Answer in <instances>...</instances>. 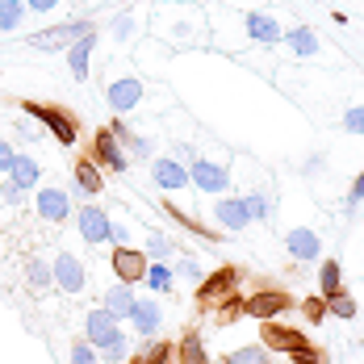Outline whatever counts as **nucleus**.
<instances>
[{"label": "nucleus", "mask_w": 364, "mask_h": 364, "mask_svg": "<svg viewBox=\"0 0 364 364\" xmlns=\"http://www.w3.org/2000/svg\"><path fill=\"white\" fill-rule=\"evenodd\" d=\"M84 339H88L97 352H105V348H113V343H122V339H126V331H122V323L113 318L109 310L92 306V310L84 314Z\"/></svg>", "instance_id": "obj_8"}, {"label": "nucleus", "mask_w": 364, "mask_h": 364, "mask_svg": "<svg viewBox=\"0 0 364 364\" xmlns=\"http://www.w3.org/2000/svg\"><path fill=\"white\" fill-rule=\"evenodd\" d=\"M301 310H306V318H310V323H323V318H327V301H323V297H306V301H301Z\"/></svg>", "instance_id": "obj_45"}, {"label": "nucleus", "mask_w": 364, "mask_h": 364, "mask_svg": "<svg viewBox=\"0 0 364 364\" xmlns=\"http://www.w3.org/2000/svg\"><path fill=\"white\" fill-rule=\"evenodd\" d=\"M84 34H97V21H88V17H72V21L50 26V30H38V34H30L26 42H30L34 50H68V46L80 42Z\"/></svg>", "instance_id": "obj_2"}, {"label": "nucleus", "mask_w": 364, "mask_h": 364, "mask_svg": "<svg viewBox=\"0 0 364 364\" xmlns=\"http://www.w3.org/2000/svg\"><path fill=\"white\" fill-rule=\"evenodd\" d=\"M105 105H109L117 117L134 113L139 105H143V80H139V75H117V80H109V88H105Z\"/></svg>", "instance_id": "obj_12"}, {"label": "nucleus", "mask_w": 364, "mask_h": 364, "mask_svg": "<svg viewBox=\"0 0 364 364\" xmlns=\"http://www.w3.org/2000/svg\"><path fill=\"white\" fill-rule=\"evenodd\" d=\"M243 30H247V38H252V42H264V46H277V42L285 38L281 21H277L272 13H255V9H247V13H243Z\"/></svg>", "instance_id": "obj_17"}, {"label": "nucleus", "mask_w": 364, "mask_h": 364, "mask_svg": "<svg viewBox=\"0 0 364 364\" xmlns=\"http://www.w3.org/2000/svg\"><path fill=\"white\" fill-rule=\"evenodd\" d=\"M339 130H348V134H360V139H364V105H352V109L343 113Z\"/></svg>", "instance_id": "obj_41"}, {"label": "nucleus", "mask_w": 364, "mask_h": 364, "mask_svg": "<svg viewBox=\"0 0 364 364\" xmlns=\"http://www.w3.org/2000/svg\"><path fill=\"white\" fill-rule=\"evenodd\" d=\"M360 205H364V168L356 172V181L348 188V210H360Z\"/></svg>", "instance_id": "obj_46"}, {"label": "nucleus", "mask_w": 364, "mask_h": 364, "mask_svg": "<svg viewBox=\"0 0 364 364\" xmlns=\"http://www.w3.org/2000/svg\"><path fill=\"white\" fill-rule=\"evenodd\" d=\"M13 159H17V146L9 143V139H0V176H9V168H13Z\"/></svg>", "instance_id": "obj_47"}, {"label": "nucleus", "mask_w": 364, "mask_h": 364, "mask_svg": "<svg viewBox=\"0 0 364 364\" xmlns=\"http://www.w3.org/2000/svg\"><path fill=\"white\" fill-rule=\"evenodd\" d=\"M188 176H193V188H197V193H210V197H226V193H230V184H235V176H230V168H226V164L201 159V155L188 164Z\"/></svg>", "instance_id": "obj_5"}, {"label": "nucleus", "mask_w": 364, "mask_h": 364, "mask_svg": "<svg viewBox=\"0 0 364 364\" xmlns=\"http://www.w3.org/2000/svg\"><path fill=\"white\" fill-rule=\"evenodd\" d=\"M164 214H168V218H176L184 230H188V235H197V239H210V243H222V239H226V230H205L193 214H184L181 205H172V201H164Z\"/></svg>", "instance_id": "obj_24"}, {"label": "nucleus", "mask_w": 364, "mask_h": 364, "mask_svg": "<svg viewBox=\"0 0 364 364\" xmlns=\"http://www.w3.org/2000/svg\"><path fill=\"white\" fill-rule=\"evenodd\" d=\"M335 289H343V264L331 255L318 264V297H331Z\"/></svg>", "instance_id": "obj_28"}, {"label": "nucleus", "mask_w": 364, "mask_h": 364, "mask_svg": "<svg viewBox=\"0 0 364 364\" xmlns=\"http://www.w3.org/2000/svg\"><path fill=\"white\" fill-rule=\"evenodd\" d=\"M323 301H327V314H331V318H343V323H352V318L360 314L356 297H352L348 289H335L331 297H323Z\"/></svg>", "instance_id": "obj_29"}, {"label": "nucleus", "mask_w": 364, "mask_h": 364, "mask_svg": "<svg viewBox=\"0 0 364 364\" xmlns=\"http://www.w3.org/2000/svg\"><path fill=\"white\" fill-rule=\"evenodd\" d=\"M21 113L26 117H34L38 126L55 139L59 146H72L80 139V117L72 109H63V105H38V101H21Z\"/></svg>", "instance_id": "obj_1"}, {"label": "nucleus", "mask_w": 364, "mask_h": 364, "mask_svg": "<svg viewBox=\"0 0 364 364\" xmlns=\"http://www.w3.org/2000/svg\"><path fill=\"white\" fill-rule=\"evenodd\" d=\"M176 364H210V352H205V343H201L197 331H188L176 343Z\"/></svg>", "instance_id": "obj_26"}, {"label": "nucleus", "mask_w": 364, "mask_h": 364, "mask_svg": "<svg viewBox=\"0 0 364 364\" xmlns=\"http://www.w3.org/2000/svg\"><path fill=\"white\" fill-rule=\"evenodd\" d=\"M97 356H101V364H126V360H130V339L113 343V348H105V352H97Z\"/></svg>", "instance_id": "obj_42"}, {"label": "nucleus", "mask_w": 364, "mask_h": 364, "mask_svg": "<svg viewBox=\"0 0 364 364\" xmlns=\"http://www.w3.org/2000/svg\"><path fill=\"white\" fill-rule=\"evenodd\" d=\"M34 214L50 226H63L68 218H75V205L68 197V188L59 184H46V188H34Z\"/></svg>", "instance_id": "obj_6"}, {"label": "nucleus", "mask_w": 364, "mask_h": 364, "mask_svg": "<svg viewBox=\"0 0 364 364\" xmlns=\"http://www.w3.org/2000/svg\"><path fill=\"white\" fill-rule=\"evenodd\" d=\"M0 201H4V205H21V201H26V188L4 176V181H0Z\"/></svg>", "instance_id": "obj_44"}, {"label": "nucleus", "mask_w": 364, "mask_h": 364, "mask_svg": "<svg viewBox=\"0 0 364 364\" xmlns=\"http://www.w3.org/2000/svg\"><path fill=\"white\" fill-rule=\"evenodd\" d=\"M97 42H101V34H84L80 42L68 46V72H72V80H88V63H92Z\"/></svg>", "instance_id": "obj_22"}, {"label": "nucleus", "mask_w": 364, "mask_h": 364, "mask_svg": "<svg viewBox=\"0 0 364 364\" xmlns=\"http://www.w3.org/2000/svg\"><path fill=\"white\" fill-rule=\"evenodd\" d=\"M143 356V364H176V343H168V339H151L146 343V352H139Z\"/></svg>", "instance_id": "obj_32"}, {"label": "nucleus", "mask_w": 364, "mask_h": 364, "mask_svg": "<svg viewBox=\"0 0 364 364\" xmlns=\"http://www.w3.org/2000/svg\"><path fill=\"white\" fill-rule=\"evenodd\" d=\"M92 164H97L101 172H126V168H130V155H126V146L113 139L109 126H101V130L92 134Z\"/></svg>", "instance_id": "obj_11"}, {"label": "nucleus", "mask_w": 364, "mask_h": 364, "mask_svg": "<svg viewBox=\"0 0 364 364\" xmlns=\"http://www.w3.org/2000/svg\"><path fill=\"white\" fill-rule=\"evenodd\" d=\"M72 176H75V193H80V197H105V172L92 164V155L75 159Z\"/></svg>", "instance_id": "obj_20"}, {"label": "nucleus", "mask_w": 364, "mask_h": 364, "mask_svg": "<svg viewBox=\"0 0 364 364\" xmlns=\"http://www.w3.org/2000/svg\"><path fill=\"white\" fill-rule=\"evenodd\" d=\"M281 42H289L301 59H314V55L323 50V46H318V38H314V30H306V26H293V30H285V38H281Z\"/></svg>", "instance_id": "obj_27"}, {"label": "nucleus", "mask_w": 364, "mask_h": 364, "mask_svg": "<svg viewBox=\"0 0 364 364\" xmlns=\"http://www.w3.org/2000/svg\"><path fill=\"white\" fill-rule=\"evenodd\" d=\"M134 301H139L134 297V285H122V281H113L109 289L101 293V310H109L117 323H126L134 314Z\"/></svg>", "instance_id": "obj_21"}, {"label": "nucleus", "mask_w": 364, "mask_h": 364, "mask_svg": "<svg viewBox=\"0 0 364 364\" xmlns=\"http://www.w3.org/2000/svg\"><path fill=\"white\" fill-rule=\"evenodd\" d=\"M218 364H268V348H264V343H247V348L226 352Z\"/></svg>", "instance_id": "obj_33"}, {"label": "nucleus", "mask_w": 364, "mask_h": 364, "mask_svg": "<svg viewBox=\"0 0 364 364\" xmlns=\"http://www.w3.org/2000/svg\"><path fill=\"white\" fill-rule=\"evenodd\" d=\"M30 21V9L26 0H0V34H13Z\"/></svg>", "instance_id": "obj_25"}, {"label": "nucleus", "mask_w": 364, "mask_h": 364, "mask_svg": "<svg viewBox=\"0 0 364 364\" xmlns=\"http://www.w3.org/2000/svg\"><path fill=\"white\" fill-rule=\"evenodd\" d=\"M176 272H181V277H188L193 285H201V281L210 277V272H205V264H201V259H193V255H184L181 264H176Z\"/></svg>", "instance_id": "obj_40"}, {"label": "nucleus", "mask_w": 364, "mask_h": 364, "mask_svg": "<svg viewBox=\"0 0 364 364\" xmlns=\"http://www.w3.org/2000/svg\"><path fill=\"white\" fill-rule=\"evenodd\" d=\"M323 168H327V159H323V155H310L306 164H297V172H301V176H318Z\"/></svg>", "instance_id": "obj_49"}, {"label": "nucleus", "mask_w": 364, "mask_h": 364, "mask_svg": "<svg viewBox=\"0 0 364 364\" xmlns=\"http://www.w3.org/2000/svg\"><path fill=\"white\" fill-rule=\"evenodd\" d=\"M243 205H247L252 222H268V218H272V197H268V193H247V197H243Z\"/></svg>", "instance_id": "obj_36"}, {"label": "nucleus", "mask_w": 364, "mask_h": 364, "mask_svg": "<svg viewBox=\"0 0 364 364\" xmlns=\"http://www.w3.org/2000/svg\"><path fill=\"white\" fill-rule=\"evenodd\" d=\"M239 314H243V293L235 289L230 297H222V301H218V314H214V323H218V327H230Z\"/></svg>", "instance_id": "obj_35"}, {"label": "nucleus", "mask_w": 364, "mask_h": 364, "mask_svg": "<svg viewBox=\"0 0 364 364\" xmlns=\"http://www.w3.org/2000/svg\"><path fill=\"white\" fill-rule=\"evenodd\" d=\"M259 343L268 348V352H297V348H306L310 339H306V331H297V327H289V323H259Z\"/></svg>", "instance_id": "obj_15"}, {"label": "nucleus", "mask_w": 364, "mask_h": 364, "mask_svg": "<svg viewBox=\"0 0 364 364\" xmlns=\"http://www.w3.org/2000/svg\"><path fill=\"white\" fill-rule=\"evenodd\" d=\"M201 26H205V21H201L193 9H176V4H172V9H159V13H155V34H159V38H172L176 46L193 42Z\"/></svg>", "instance_id": "obj_3"}, {"label": "nucleus", "mask_w": 364, "mask_h": 364, "mask_svg": "<svg viewBox=\"0 0 364 364\" xmlns=\"http://www.w3.org/2000/svg\"><path fill=\"white\" fill-rule=\"evenodd\" d=\"M9 181L21 184L26 193H34L38 181H42V164H34V155H21V151H17V159H13V168H9Z\"/></svg>", "instance_id": "obj_23"}, {"label": "nucleus", "mask_w": 364, "mask_h": 364, "mask_svg": "<svg viewBox=\"0 0 364 364\" xmlns=\"http://www.w3.org/2000/svg\"><path fill=\"white\" fill-rule=\"evenodd\" d=\"M126 364H143V356H130V360H126Z\"/></svg>", "instance_id": "obj_51"}, {"label": "nucleus", "mask_w": 364, "mask_h": 364, "mask_svg": "<svg viewBox=\"0 0 364 364\" xmlns=\"http://www.w3.org/2000/svg\"><path fill=\"white\" fill-rule=\"evenodd\" d=\"M143 255L151 259V264H168V259L176 255V243H172L168 235H159V230H151V235H146V247H143Z\"/></svg>", "instance_id": "obj_30"}, {"label": "nucleus", "mask_w": 364, "mask_h": 364, "mask_svg": "<svg viewBox=\"0 0 364 364\" xmlns=\"http://www.w3.org/2000/svg\"><path fill=\"white\" fill-rule=\"evenodd\" d=\"M239 281H243V272H239L235 264H222L218 272H210V277L197 285V293H193V297H197V310H214L222 297H230V293L239 289Z\"/></svg>", "instance_id": "obj_4"}, {"label": "nucleus", "mask_w": 364, "mask_h": 364, "mask_svg": "<svg viewBox=\"0 0 364 364\" xmlns=\"http://www.w3.org/2000/svg\"><path fill=\"white\" fill-rule=\"evenodd\" d=\"M146 285L155 293H172L176 285V268L172 264H146Z\"/></svg>", "instance_id": "obj_31"}, {"label": "nucleus", "mask_w": 364, "mask_h": 364, "mask_svg": "<svg viewBox=\"0 0 364 364\" xmlns=\"http://www.w3.org/2000/svg\"><path fill=\"white\" fill-rule=\"evenodd\" d=\"M293 306H297V301H293L285 289H255V293L243 297V314H252L255 323H272V318H281Z\"/></svg>", "instance_id": "obj_7"}, {"label": "nucleus", "mask_w": 364, "mask_h": 364, "mask_svg": "<svg viewBox=\"0 0 364 364\" xmlns=\"http://www.w3.org/2000/svg\"><path fill=\"white\" fill-rule=\"evenodd\" d=\"M151 181L159 184L164 193H184V188H193L188 164L172 159V155H155V159H151Z\"/></svg>", "instance_id": "obj_14"}, {"label": "nucleus", "mask_w": 364, "mask_h": 364, "mask_svg": "<svg viewBox=\"0 0 364 364\" xmlns=\"http://www.w3.org/2000/svg\"><path fill=\"white\" fill-rule=\"evenodd\" d=\"M75 230H80V239H84V243H92V247L113 243V218L101 210V205H92V201L75 210Z\"/></svg>", "instance_id": "obj_10"}, {"label": "nucleus", "mask_w": 364, "mask_h": 364, "mask_svg": "<svg viewBox=\"0 0 364 364\" xmlns=\"http://www.w3.org/2000/svg\"><path fill=\"white\" fill-rule=\"evenodd\" d=\"M50 272H55V289H63L68 297H75V293H84V285H88V268H84V259L75 252H63L50 259Z\"/></svg>", "instance_id": "obj_9"}, {"label": "nucleus", "mask_w": 364, "mask_h": 364, "mask_svg": "<svg viewBox=\"0 0 364 364\" xmlns=\"http://www.w3.org/2000/svg\"><path fill=\"white\" fill-rule=\"evenodd\" d=\"M214 218H218L222 230H235V235L252 226V214H247L243 197H218V201H214Z\"/></svg>", "instance_id": "obj_19"}, {"label": "nucleus", "mask_w": 364, "mask_h": 364, "mask_svg": "<svg viewBox=\"0 0 364 364\" xmlns=\"http://www.w3.org/2000/svg\"><path fill=\"white\" fill-rule=\"evenodd\" d=\"M126 323L134 327V335H143V339H155V335L164 331V306H159L155 297H139V301H134V314H130Z\"/></svg>", "instance_id": "obj_16"}, {"label": "nucleus", "mask_w": 364, "mask_h": 364, "mask_svg": "<svg viewBox=\"0 0 364 364\" xmlns=\"http://www.w3.org/2000/svg\"><path fill=\"white\" fill-rule=\"evenodd\" d=\"M13 130H17V139H21V143H38V139H42V130H38V126H13Z\"/></svg>", "instance_id": "obj_50"}, {"label": "nucleus", "mask_w": 364, "mask_h": 364, "mask_svg": "<svg viewBox=\"0 0 364 364\" xmlns=\"http://www.w3.org/2000/svg\"><path fill=\"white\" fill-rule=\"evenodd\" d=\"M126 155H134L139 164H151V159H155V139H146V134H130Z\"/></svg>", "instance_id": "obj_38"}, {"label": "nucleus", "mask_w": 364, "mask_h": 364, "mask_svg": "<svg viewBox=\"0 0 364 364\" xmlns=\"http://www.w3.org/2000/svg\"><path fill=\"white\" fill-rule=\"evenodd\" d=\"M63 0H26V9H30V17H46V13H55Z\"/></svg>", "instance_id": "obj_48"}, {"label": "nucleus", "mask_w": 364, "mask_h": 364, "mask_svg": "<svg viewBox=\"0 0 364 364\" xmlns=\"http://www.w3.org/2000/svg\"><path fill=\"white\" fill-rule=\"evenodd\" d=\"M289 364H327V356L314 348V343H306V348H297V352H289Z\"/></svg>", "instance_id": "obj_43"}, {"label": "nucleus", "mask_w": 364, "mask_h": 364, "mask_svg": "<svg viewBox=\"0 0 364 364\" xmlns=\"http://www.w3.org/2000/svg\"><path fill=\"white\" fill-rule=\"evenodd\" d=\"M26 281H30L34 289H50V285H55V272H50V259H42V255H34V259L26 264Z\"/></svg>", "instance_id": "obj_34"}, {"label": "nucleus", "mask_w": 364, "mask_h": 364, "mask_svg": "<svg viewBox=\"0 0 364 364\" xmlns=\"http://www.w3.org/2000/svg\"><path fill=\"white\" fill-rule=\"evenodd\" d=\"M146 264H151V259L143 255V247H113L109 252V268L122 285H143Z\"/></svg>", "instance_id": "obj_13"}, {"label": "nucleus", "mask_w": 364, "mask_h": 364, "mask_svg": "<svg viewBox=\"0 0 364 364\" xmlns=\"http://www.w3.org/2000/svg\"><path fill=\"white\" fill-rule=\"evenodd\" d=\"M134 30H139V21H134V13H117L109 26V34L117 38V42H130L134 38Z\"/></svg>", "instance_id": "obj_39"}, {"label": "nucleus", "mask_w": 364, "mask_h": 364, "mask_svg": "<svg viewBox=\"0 0 364 364\" xmlns=\"http://www.w3.org/2000/svg\"><path fill=\"white\" fill-rule=\"evenodd\" d=\"M68 364H101V356L88 339H72L68 343Z\"/></svg>", "instance_id": "obj_37"}, {"label": "nucleus", "mask_w": 364, "mask_h": 364, "mask_svg": "<svg viewBox=\"0 0 364 364\" xmlns=\"http://www.w3.org/2000/svg\"><path fill=\"white\" fill-rule=\"evenodd\" d=\"M285 252H289L293 259H301V264H310V259L323 255V239H318L310 226H293V230H285Z\"/></svg>", "instance_id": "obj_18"}]
</instances>
